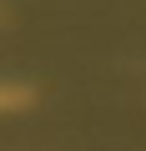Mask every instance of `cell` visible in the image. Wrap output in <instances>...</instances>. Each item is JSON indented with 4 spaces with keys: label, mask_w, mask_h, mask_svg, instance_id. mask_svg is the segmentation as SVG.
I'll return each mask as SVG.
<instances>
[{
    "label": "cell",
    "mask_w": 146,
    "mask_h": 151,
    "mask_svg": "<svg viewBox=\"0 0 146 151\" xmlns=\"http://www.w3.org/2000/svg\"><path fill=\"white\" fill-rule=\"evenodd\" d=\"M30 106V86H0V111H20Z\"/></svg>",
    "instance_id": "obj_1"
}]
</instances>
